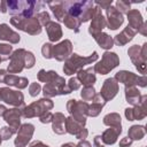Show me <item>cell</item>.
I'll return each instance as SVG.
<instances>
[{
	"label": "cell",
	"mask_w": 147,
	"mask_h": 147,
	"mask_svg": "<svg viewBox=\"0 0 147 147\" xmlns=\"http://www.w3.org/2000/svg\"><path fill=\"white\" fill-rule=\"evenodd\" d=\"M52 45L51 44H45L44 45V47H42V54H44V56L45 57H47V59H49V57H52Z\"/></svg>",
	"instance_id": "29"
},
{
	"label": "cell",
	"mask_w": 147,
	"mask_h": 147,
	"mask_svg": "<svg viewBox=\"0 0 147 147\" xmlns=\"http://www.w3.org/2000/svg\"><path fill=\"white\" fill-rule=\"evenodd\" d=\"M116 92H117V84L115 83V80L113 78L107 79L103 84V87L101 91V96L105 98V100H109L115 96Z\"/></svg>",
	"instance_id": "9"
},
{
	"label": "cell",
	"mask_w": 147,
	"mask_h": 147,
	"mask_svg": "<svg viewBox=\"0 0 147 147\" xmlns=\"http://www.w3.org/2000/svg\"><path fill=\"white\" fill-rule=\"evenodd\" d=\"M78 147H91V145L87 141H83V142H79L78 144Z\"/></svg>",
	"instance_id": "34"
},
{
	"label": "cell",
	"mask_w": 147,
	"mask_h": 147,
	"mask_svg": "<svg viewBox=\"0 0 147 147\" xmlns=\"http://www.w3.org/2000/svg\"><path fill=\"white\" fill-rule=\"evenodd\" d=\"M121 129L118 127V129H116L115 131H114V129H109V130H107L105 133H103V136H102V139H103V141L106 142V144H114L115 141H116V139H117V136H118V133H121Z\"/></svg>",
	"instance_id": "18"
},
{
	"label": "cell",
	"mask_w": 147,
	"mask_h": 147,
	"mask_svg": "<svg viewBox=\"0 0 147 147\" xmlns=\"http://www.w3.org/2000/svg\"><path fill=\"white\" fill-rule=\"evenodd\" d=\"M78 78L80 79L82 84H84V85H86V86H87V85H91V84H93V83L95 82V76H94V74H93V69H92V68L87 69L86 71H79Z\"/></svg>",
	"instance_id": "14"
},
{
	"label": "cell",
	"mask_w": 147,
	"mask_h": 147,
	"mask_svg": "<svg viewBox=\"0 0 147 147\" xmlns=\"http://www.w3.org/2000/svg\"><path fill=\"white\" fill-rule=\"evenodd\" d=\"M117 63H118V59H117L116 54L115 53H108L107 52V53L103 54L102 62H100V63H98L95 65V70L99 71L100 74L105 75L108 71H110L113 68H115L117 65Z\"/></svg>",
	"instance_id": "2"
},
{
	"label": "cell",
	"mask_w": 147,
	"mask_h": 147,
	"mask_svg": "<svg viewBox=\"0 0 147 147\" xmlns=\"http://www.w3.org/2000/svg\"><path fill=\"white\" fill-rule=\"evenodd\" d=\"M64 122H65V118L61 115V114H56L55 116H54V124H53V130H54V132H56V133H63L64 132V126L62 125V123L64 124Z\"/></svg>",
	"instance_id": "20"
},
{
	"label": "cell",
	"mask_w": 147,
	"mask_h": 147,
	"mask_svg": "<svg viewBox=\"0 0 147 147\" xmlns=\"http://www.w3.org/2000/svg\"><path fill=\"white\" fill-rule=\"evenodd\" d=\"M105 124L107 125H116L117 127H121V117L116 114L107 115L105 117Z\"/></svg>",
	"instance_id": "22"
},
{
	"label": "cell",
	"mask_w": 147,
	"mask_h": 147,
	"mask_svg": "<svg viewBox=\"0 0 147 147\" xmlns=\"http://www.w3.org/2000/svg\"><path fill=\"white\" fill-rule=\"evenodd\" d=\"M39 91H40V86H39V84L33 83V84L30 86V94H31L32 96L37 95V94L39 93Z\"/></svg>",
	"instance_id": "30"
},
{
	"label": "cell",
	"mask_w": 147,
	"mask_h": 147,
	"mask_svg": "<svg viewBox=\"0 0 147 147\" xmlns=\"http://www.w3.org/2000/svg\"><path fill=\"white\" fill-rule=\"evenodd\" d=\"M10 52H11V46L6 44H0V55H3L2 60H7L9 57Z\"/></svg>",
	"instance_id": "24"
},
{
	"label": "cell",
	"mask_w": 147,
	"mask_h": 147,
	"mask_svg": "<svg viewBox=\"0 0 147 147\" xmlns=\"http://www.w3.org/2000/svg\"><path fill=\"white\" fill-rule=\"evenodd\" d=\"M106 26V21L101 14V8L95 7V11L92 18V23L90 26V33H92L93 36L100 33V31Z\"/></svg>",
	"instance_id": "4"
},
{
	"label": "cell",
	"mask_w": 147,
	"mask_h": 147,
	"mask_svg": "<svg viewBox=\"0 0 147 147\" xmlns=\"http://www.w3.org/2000/svg\"><path fill=\"white\" fill-rule=\"evenodd\" d=\"M49 7L52 8L54 15L56 16V18L59 21H63L64 20V14H65V8L63 5V1H55V2H48Z\"/></svg>",
	"instance_id": "12"
},
{
	"label": "cell",
	"mask_w": 147,
	"mask_h": 147,
	"mask_svg": "<svg viewBox=\"0 0 147 147\" xmlns=\"http://www.w3.org/2000/svg\"><path fill=\"white\" fill-rule=\"evenodd\" d=\"M107 17H108V26H109V29L116 30L123 23V16L118 11V9H116L115 7L110 6L107 9Z\"/></svg>",
	"instance_id": "5"
},
{
	"label": "cell",
	"mask_w": 147,
	"mask_h": 147,
	"mask_svg": "<svg viewBox=\"0 0 147 147\" xmlns=\"http://www.w3.org/2000/svg\"><path fill=\"white\" fill-rule=\"evenodd\" d=\"M0 39L10 40L13 44H15V42L20 41V36L16 32H14L13 30H10L7 24H1L0 25Z\"/></svg>",
	"instance_id": "10"
},
{
	"label": "cell",
	"mask_w": 147,
	"mask_h": 147,
	"mask_svg": "<svg viewBox=\"0 0 147 147\" xmlns=\"http://www.w3.org/2000/svg\"><path fill=\"white\" fill-rule=\"evenodd\" d=\"M64 24L69 28V29H71V30H75L76 32H78V28H79V25H80V21L78 20V18H76V17H74V16H71V15H68L67 17H64Z\"/></svg>",
	"instance_id": "21"
},
{
	"label": "cell",
	"mask_w": 147,
	"mask_h": 147,
	"mask_svg": "<svg viewBox=\"0 0 147 147\" xmlns=\"http://www.w3.org/2000/svg\"><path fill=\"white\" fill-rule=\"evenodd\" d=\"M32 132H33V126L31 124H24L22 126V129L20 130L17 139L15 140L16 147H24L26 145V142L29 141L30 137L32 136Z\"/></svg>",
	"instance_id": "8"
},
{
	"label": "cell",
	"mask_w": 147,
	"mask_h": 147,
	"mask_svg": "<svg viewBox=\"0 0 147 147\" xmlns=\"http://www.w3.org/2000/svg\"><path fill=\"white\" fill-rule=\"evenodd\" d=\"M95 5L101 6V7L106 8V9H108V8L111 6V0H110V1H108V2H100V1H96V2H95Z\"/></svg>",
	"instance_id": "32"
},
{
	"label": "cell",
	"mask_w": 147,
	"mask_h": 147,
	"mask_svg": "<svg viewBox=\"0 0 147 147\" xmlns=\"http://www.w3.org/2000/svg\"><path fill=\"white\" fill-rule=\"evenodd\" d=\"M46 30H47V33H48V37H49V40L51 41H56L61 38L62 36V31H61V28L57 23H54V22H48L46 24Z\"/></svg>",
	"instance_id": "11"
},
{
	"label": "cell",
	"mask_w": 147,
	"mask_h": 147,
	"mask_svg": "<svg viewBox=\"0 0 147 147\" xmlns=\"http://www.w3.org/2000/svg\"><path fill=\"white\" fill-rule=\"evenodd\" d=\"M14 131H15V129L9 130L8 127H2V130H1V132H0V138H2V139H8V138L14 133Z\"/></svg>",
	"instance_id": "27"
},
{
	"label": "cell",
	"mask_w": 147,
	"mask_h": 147,
	"mask_svg": "<svg viewBox=\"0 0 147 147\" xmlns=\"http://www.w3.org/2000/svg\"><path fill=\"white\" fill-rule=\"evenodd\" d=\"M94 38H95V40L98 41V44L102 47V48H110L111 46H113V39L108 36V34H106V33H98V34H95L94 36Z\"/></svg>",
	"instance_id": "17"
},
{
	"label": "cell",
	"mask_w": 147,
	"mask_h": 147,
	"mask_svg": "<svg viewBox=\"0 0 147 147\" xmlns=\"http://www.w3.org/2000/svg\"><path fill=\"white\" fill-rule=\"evenodd\" d=\"M53 55L54 57H56V60L62 61L65 57H68V54H70L71 52V42L69 40H64L61 44L56 45L55 47H53Z\"/></svg>",
	"instance_id": "7"
},
{
	"label": "cell",
	"mask_w": 147,
	"mask_h": 147,
	"mask_svg": "<svg viewBox=\"0 0 147 147\" xmlns=\"http://www.w3.org/2000/svg\"><path fill=\"white\" fill-rule=\"evenodd\" d=\"M25 54L26 52L24 49H18L16 51L13 56H11V63L10 65L8 67V70L11 71V72H20L23 68V63L25 62L24 59H25Z\"/></svg>",
	"instance_id": "6"
},
{
	"label": "cell",
	"mask_w": 147,
	"mask_h": 147,
	"mask_svg": "<svg viewBox=\"0 0 147 147\" xmlns=\"http://www.w3.org/2000/svg\"><path fill=\"white\" fill-rule=\"evenodd\" d=\"M69 85H70V91L74 88V90H77L78 87H79V84H77V79L76 78H71L70 80H69Z\"/></svg>",
	"instance_id": "31"
},
{
	"label": "cell",
	"mask_w": 147,
	"mask_h": 147,
	"mask_svg": "<svg viewBox=\"0 0 147 147\" xmlns=\"http://www.w3.org/2000/svg\"><path fill=\"white\" fill-rule=\"evenodd\" d=\"M38 22H40L41 24L46 25L48 22H49V15L46 13V11H42V13H39L38 14Z\"/></svg>",
	"instance_id": "26"
},
{
	"label": "cell",
	"mask_w": 147,
	"mask_h": 147,
	"mask_svg": "<svg viewBox=\"0 0 147 147\" xmlns=\"http://www.w3.org/2000/svg\"><path fill=\"white\" fill-rule=\"evenodd\" d=\"M94 95V88L93 87H85L84 91H82V98L85 100H90L92 99V96Z\"/></svg>",
	"instance_id": "25"
},
{
	"label": "cell",
	"mask_w": 147,
	"mask_h": 147,
	"mask_svg": "<svg viewBox=\"0 0 147 147\" xmlns=\"http://www.w3.org/2000/svg\"><path fill=\"white\" fill-rule=\"evenodd\" d=\"M62 147H76L74 144H67V145H63Z\"/></svg>",
	"instance_id": "36"
},
{
	"label": "cell",
	"mask_w": 147,
	"mask_h": 147,
	"mask_svg": "<svg viewBox=\"0 0 147 147\" xmlns=\"http://www.w3.org/2000/svg\"><path fill=\"white\" fill-rule=\"evenodd\" d=\"M5 119L14 125V126H17L20 124V114H18V110L17 109H13V110H9V111H6L5 114Z\"/></svg>",
	"instance_id": "19"
},
{
	"label": "cell",
	"mask_w": 147,
	"mask_h": 147,
	"mask_svg": "<svg viewBox=\"0 0 147 147\" xmlns=\"http://www.w3.org/2000/svg\"><path fill=\"white\" fill-rule=\"evenodd\" d=\"M144 127L142 126H132L130 130V136L133 139H140L144 136Z\"/></svg>",
	"instance_id": "23"
},
{
	"label": "cell",
	"mask_w": 147,
	"mask_h": 147,
	"mask_svg": "<svg viewBox=\"0 0 147 147\" xmlns=\"http://www.w3.org/2000/svg\"><path fill=\"white\" fill-rule=\"evenodd\" d=\"M130 144H131V140H129V139H125V140L121 141V146L122 147H124L125 145H130Z\"/></svg>",
	"instance_id": "35"
},
{
	"label": "cell",
	"mask_w": 147,
	"mask_h": 147,
	"mask_svg": "<svg viewBox=\"0 0 147 147\" xmlns=\"http://www.w3.org/2000/svg\"><path fill=\"white\" fill-rule=\"evenodd\" d=\"M127 17H129V26L130 28H139L140 23L142 22L141 15L138 10H130L127 11Z\"/></svg>",
	"instance_id": "16"
},
{
	"label": "cell",
	"mask_w": 147,
	"mask_h": 147,
	"mask_svg": "<svg viewBox=\"0 0 147 147\" xmlns=\"http://www.w3.org/2000/svg\"><path fill=\"white\" fill-rule=\"evenodd\" d=\"M134 33H136V30H133L132 28H130V26L127 25V28H126V29H125L121 34L116 36L115 41H116L118 45H123V44H125L126 41L131 40V39H132V37L134 36Z\"/></svg>",
	"instance_id": "13"
},
{
	"label": "cell",
	"mask_w": 147,
	"mask_h": 147,
	"mask_svg": "<svg viewBox=\"0 0 147 147\" xmlns=\"http://www.w3.org/2000/svg\"><path fill=\"white\" fill-rule=\"evenodd\" d=\"M96 59H98L96 52H94L93 55H91V56H88V57H80V56H78L77 54H72L71 59L68 60L67 64L64 65L63 71L65 72V75H71L72 72L76 71L77 68L83 67V65H85V64H88L90 62H93V61H95Z\"/></svg>",
	"instance_id": "1"
},
{
	"label": "cell",
	"mask_w": 147,
	"mask_h": 147,
	"mask_svg": "<svg viewBox=\"0 0 147 147\" xmlns=\"http://www.w3.org/2000/svg\"><path fill=\"white\" fill-rule=\"evenodd\" d=\"M115 8L116 9L119 8L122 11H126L127 9H130V2H127V1H117Z\"/></svg>",
	"instance_id": "28"
},
{
	"label": "cell",
	"mask_w": 147,
	"mask_h": 147,
	"mask_svg": "<svg viewBox=\"0 0 147 147\" xmlns=\"http://www.w3.org/2000/svg\"><path fill=\"white\" fill-rule=\"evenodd\" d=\"M49 118H52V114H49V113H48L46 116H42V117H41V122H42V123H47V122H49V121H51Z\"/></svg>",
	"instance_id": "33"
},
{
	"label": "cell",
	"mask_w": 147,
	"mask_h": 147,
	"mask_svg": "<svg viewBox=\"0 0 147 147\" xmlns=\"http://www.w3.org/2000/svg\"><path fill=\"white\" fill-rule=\"evenodd\" d=\"M0 98L5 100L7 103L14 105V106H20L23 103V95L21 92L11 91L9 88H1L0 90Z\"/></svg>",
	"instance_id": "3"
},
{
	"label": "cell",
	"mask_w": 147,
	"mask_h": 147,
	"mask_svg": "<svg viewBox=\"0 0 147 147\" xmlns=\"http://www.w3.org/2000/svg\"><path fill=\"white\" fill-rule=\"evenodd\" d=\"M0 61H1V59H0Z\"/></svg>",
	"instance_id": "37"
},
{
	"label": "cell",
	"mask_w": 147,
	"mask_h": 147,
	"mask_svg": "<svg viewBox=\"0 0 147 147\" xmlns=\"http://www.w3.org/2000/svg\"><path fill=\"white\" fill-rule=\"evenodd\" d=\"M3 82L6 84H9V85H14V86H17L20 88H23L28 85V80L25 78H20V77H16V76H7L5 77Z\"/></svg>",
	"instance_id": "15"
}]
</instances>
